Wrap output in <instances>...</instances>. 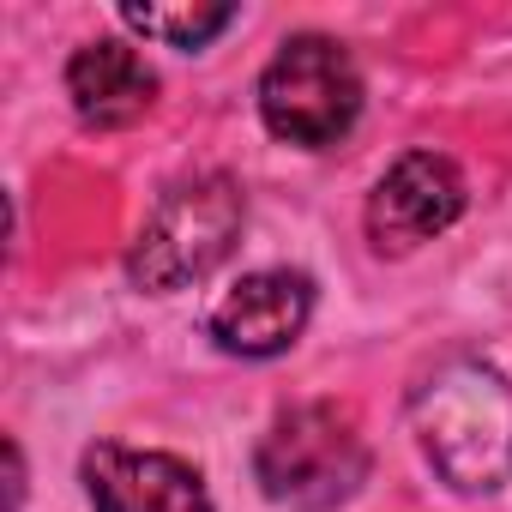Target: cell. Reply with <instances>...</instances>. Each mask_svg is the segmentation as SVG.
I'll use <instances>...</instances> for the list:
<instances>
[{
	"label": "cell",
	"mask_w": 512,
	"mask_h": 512,
	"mask_svg": "<svg viewBox=\"0 0 512 512\" xmlns=\"http://www.w3.org/2000/svg\"><path fill=\"white\" fill-rule=\"evenodd\" d=\"M410 428L458 494H494L512 476V386L482 362H440L410 398Z\"/></svg>",
	"instance_id": "cell-1"
},
{
	"label": "cell",
	"mask_w": 512,
	"mask_h": 512,
	"mask_svg": "<svg viewBox=\"0 0 512 512\" xmlns=\"http://www.w3.org/2000/svg\"><path fill=\"white\" fill-rule=\"evenodd\" d=\"M247 223V199H241V181L235 175H193L181 187H169L151 211V223L139 229L133 253H127V272L139 290L151 296H175L199 278H211L229 247Z\"/></svg>",
	"instance_id": "cell-2"
},
{
	"label": "cell",
	"mask_w": 512,
	"mask_h": 512,
	"mask_svg": "<svg viewBox=\"0 0 512 512\" xmlns=\"http://www.w3.org/2000/svg\"><path fill=\"white\" fill-rule=\"evenodd\" d=\"M266 500L296 512H326L350 500L368 476V446L356 434V416L344 404H296L272 422V434L253 452Z\"/></svg>",
	"instance_id": "cell-3"
},
{
	"label": "cell",
	"mask_w": 512,
	"mask_h": 512,
	"mask_svg": "<svg viewBox=\"0 0 512 512\" xmlns=\"http://www.w3.org/2000/svg\"><path fill=\"white\" fill-rule=\"evenodd\" d=\"M260 115L290 145H338L362 115V73L332 37H290L260 73Z\"/></svg>",
	"instance_id": "cell-4"
},
{
	"label": "cell",
	"mask_w": 512,
	"mask_h": 512,
	"mask_svg": "<svg viewBox=\"0 0 512 512\" xmlns=\"http://www.w3.org/2000/svg\"><path fill=\"white\" fill-rule=\"evenodd\" d=\"M458 211H464L458 163L440 151H410L368 193V241L380 253H410V247L434 241L440 229H452Z\"/></svg>",
	"instance_id": "cell-5"
},
{
	"label": "cell",
	"mask_w": 512,
	"mask_h": 512,
	"mask_svg": "<svg viewBox=\"0 0 512 512\" xmlns=\"http://www.w3.org/2000/svg\"><path fill=\"white\" fill-rule=\"evenodd\" d=\"M308 314H314V278L290 266H266V272H247L211 308V338L229 356H278L302 338Z\"/></svg>",
	"instance_id": "cell-6"
},
{
	"label": "cell",
	"mask_w": 512,
	"mask_h": 512,
	"mask_svg": "<svg viewBox=\"0 0 512 512\" xmlns=\"http://www.w3.org/2000/svg\"><path fill=\"white\" fill-rule=\"evenodd\" d=\"M85 494L97 512H211V494L193 464L175 452H133V446H91L85 452Z\"/></svg>",
	"instance_id": "cell-7"
},
{
	"label": "cell",
	"mask_w": 512,
	"mask_h": 512,
	"mask_svg": "<svg viewBox=\"0 0 512 512\" xmlns=\"http://www.w3.org/2000/svg\"><path fill=\"white\" fill-rule=\"evenodd\" d=\"M67 97H73L85 127H103V133L109 127H133L151 109V97H157V73L145 67L139 49L103 37V43H85L67 61Z\"/></svg>",
	"instance_id": "cell-8"
},
{
	"label": "cell",
	"mask_w": 512,
	"mask_h": 512,
	"mask_svg": "<svg viewBox=\"0 0 512 512\" xmlns=\"http://www.w3.org/2000/svg\"><path fill=\"white\" fill-rule=\"evenodd\" d=\"M121 25L163 49H205L217 31L235 25V7H121Z\"/></svg>",
	"instance_id": "cell-9"
}]
</instances>
